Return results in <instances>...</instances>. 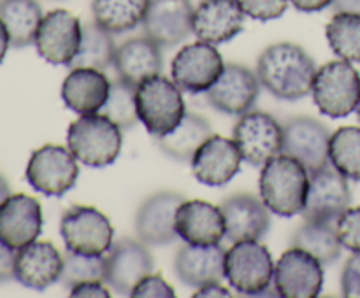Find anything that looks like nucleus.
<instances>
[{"mask_svg":"<svg viewBox=\"0 0 360 298\" xmlns=\"http://www.w3.org/2000/svg\"><path fill=\"white\" fill-rule=\"evenodd\" d=\"M316 70L311 56L292 42L269 46L257 62L260 86L281 100H299L311 93Z\"/></svg>","mask_w":360,"mask_h":298,"instance_id":"obj_1","label":"nucleus"},{"mask_svg":"<svg viewBox=\"0 0 360 298\" xmlns=\"http://www.w3.org/2000/svg\"><path fill=\"white\" fill-rule=\"evenodd\" d=\"M259 186L260 198L271 212L281 217H292L304 210L309 172L297 158L281 153L262 165Z\"/></svg>","mask_w":360,"mask_h":298,"instance_id":"obj_2","label":"nucleus"},{"mask_svg":"<svg viewBox=\"0 0 360 298\" xmlns=\"http://www.w3.org/2000/svg\"><path fill=\"white\" fill-rule=\"evenodd\" d=\"M122 144V128L101 112L81 114L67 132V146L86 167L102 168L115 163Z\"/></svg>","mask_w":360,"mask_h":298,"instance_id":"obj_3","label":"nucleus"},{"mask_svg":"<svg viewBox=\"0 0 360 298\" xmlns=\"http://www.w3.org/2000/svg\"><path fill=\"white\" fill-rule=\"evenodd\" d=\"M181 88L164 76H153L136 88L137 116L153 137H164L178 128L186 114Z\"/></svg>","mask_w":360,"mask_h":298,"instance_id":"obj_4","label":"nucleus"},{"mask_svg":"<svg viewBox=\"0 0 360 298\" xmlns=\"http://www.w3.org/2000/svg\"><path fill=\"white\" fill-rule=\"evenodd\" d=\"M225 279L248 297H280L276 290L271 291L274 259L259 241L232 242V248L225 252Z\"/></svg>","mask_w":360,"mask_h":298,"instance_id":"obj_5","label":"nucleus"},{"mask_svg":"<svg viewBox=\"0 0 360 298\" xmlns=\"http://www.w3.org/2000/svg\"><path fill=\"white\" fill-rule=\"evenodd\" d=\"M313 100L323 116L347 118L357 111L360 102V74L347 60L320 67L311 86Z\"/></svg>","mask_w":360,"mask_h":298,"instance_id":"obj_6","label":"nucleus"},{"mask_svg":"<svg viewBox=\"0 0 360 298\" xmlns=\"http://www.w3.org/2000/svg\"><path fill=\"white\" fill-rule=\"evenodd\" d=\"M60 233L67 251L84 256H104L112 248L115 228L95 207L74 205L63 212Z\"/></svg>","mask_w":360,"mask_h":298,"instance_id":"obj_7","label":"nucleus"},{"mask_svg":"<svg viewBox=\"0 0 360 298\" xmlns=\"http://www.w3.org/2000/svg\"><path fill=\"white\" fill-rule=\"evenodd\" d=\"M79 175V165L69 147L46 144L32 153L28 160V184L46 196H63L74 188Z\"/></svg>","mask_w":360,"mask_h":298,"instance_id":"obj_8","label":"nucleus"},{"mask_svg":"<svg viewBox=\"0 0 360 298\" xmlns=\"http://www.w3.org/2000/svg\"><path fill=\"white\" fill-rule=\"evenodd\" d=\"M232 139L238 144L243 161L253 167H262L283 153V126L262 111L245 112L232 130Z\"/></svg>","mask_w":360,"mask_h":298,"instance_id":"obj_9","label":"nucleus"},{"mask_svg":"<svg viewBox=\"0 0 360 298\" xmlns=\"http://www.w3.org/2000/svg\"><path fill=\"white\" fill-rule=\"evenodd\" d=\"M323 287V263L311 252L290 248L274 265V290L281 298H315Z\"/></svg>","mask_w":360,"mask_h":298,"instance_id":"obj_10","label":"nucleus"},{"mask_svg":"<svg viewBox=\"0 0 360 298\" xmlns=\"http://www.w3.org/2000/svg\"><path fill=\"white\" fill-rule=\"evenodd\" d=\"M81 37L79 18L65 9H55L44 14L34 44L39 56L51 65H70L79 51Z\"/></svg>","mask_w":360,"mask_h":298,"instance_id":"obj_11","label":"nucleus"},{"mask_svg":"<svg viewBox=\"0 0 360 298\" xmlns=\"http://www.w3.org/2000/svg\"><path fill=\"white\" fill-rule=\"evenodd\" d=\"M224 69V58L214 44L199 41L181 48L172 60L171 74L183 91L204 93L217 83Z\"/></svg>","mask_w":360,"mask_h":298,"instance_id":"obj_12","label":"nucleus"},{"mask_svg":"<svg viewBox=\"0 0 360 298\" xmlns=\"http://www.w3.org/2000/svg\"><path fill=\"white\" fill-rule=\"evenodd\" d=\"M352 191L348 179L334 167L319 168L309 174V189L302 217L306 221L336 223L338 217L350 207Z\"/></svg>","mask_w":360,"mask_h":298,"instance_id":"obj_13","label":"nucleus"},{"mask_svg":"<svg viewBox=\"0 0 360 298\" xmlns=\"http://www.w3.org/2000/svg\"><path fill=\"white\" fill-rule=\"evenodd\" d=\"M153 270V256L146 244L136 238H122L105 256V280L118 294H130L136 284Z\"/></svg>","mask_w":360,"mask_h":298,"instance_id":"obj_14","label":"nucleus"},{"mask_svg":"<svg viewBox=\"0 0 360 298\" xmlns=\"http://www.w3.org/2000/svg\"><path fill=\"white\" fill-rule=\"evenodd\" d=\"M206 93L207 102L217 111L231 116H243L255 105L260 93V81L257 72L248 67L229 63Z\"/></svg>","mask_w":360,"mask_h":298,"instance_id":"obj_15","label":"nucleus"},{"mask_svg":"<svg viewBox=\"0 0 360 298\" xmlns=\"http://www.w3.org/2000/svg\"><path fill=\"white\" fill-rule=\"evenodd\" d=\"M333 133L316 119L299 116L283 126V153L297 158L308 172L329 165V144Z\"/></svg>","mask_w":360,"mask_h":298,"instance_id":"obj_16","label":"nucleus"},{"mask_svg":"<svg viewBox=\"0 0 360 298\" xmlns=\"http://www.w3.org/2000/svg\"><path fill=\"white\" fill-rule=\"evenodd\" d=\"M243 156L234 139L211 135L190 160L192 172L199 182L206 186L227 184L241 170Z\"/></svg>","mask_w":360,"mask_h":298,"instance_id":"obj_17","label":"nucleus"},{"mask_svg":"<svg viewBox=\"0 0 360 298\" xmlns=\"http://www.w3.org/2000/svg\"><path fill=\"white\" fill-rule=\"evenodd\" d=\"M42 231V209L34 196L9 195L0 205V241L14 251L37 241Z\"/></svg>","mask_w":360,"mask_h":298,"instance_id":"obj_18","label":"nucleus"},{"mask_svg":"<svg viewBox=\"0 0 360 298\" xmlns=\"http://www.w3.org/2000/svg\"><path fill=\"white\" fill-rule=\"evenodd\" d=\"M174 228L179 238L193 245L220 244L227 231L220 207L204 200H183L176 210Z\"/></svg>","mask_w":360,"mask_h":298,"instance_id":"obj_19","label":"nucleus"},{"mask_svg":"<svg viewBox=\"0 0 360 298\" xmlns=\"http://www.w3.org/2000/svg\"><path fill=\"white\" fill-rule=\"evenodd\" d=\"M245 18L236 0H202L193 9L192 32L199 41L224 44L241 34Z\"/></svg>","mask_w":360,"mask_h":298,"instance_id":"obj_20","label":"nucleus"},{"mask_svg":"<svg viewBox=\"0 0 360 298\" xmlns=\"http://www.w3.org/2000/svg\"><path fill=\"white\" fill-rule=\"evenodd\" d=\"M220 209L225 217V238L229 242L260 241L269 231L271 210L262 198L239 193L225 198Z\"/></svg>","mask_w":360,"mask_h":298,"instance_id":"obj_21","label":"nucleus"},{"mask_svg":"<svg viewBox=\"0 0 360 298\" xmlns=\"http://www.w3.org/2000/svg\"><path fill=\"white\" fill-rule=\"evenodd\" d=\"M192 18L190 0H150L143 21L144 35L157 44L171 48L193 34Z\"/></svg>","mask_w":360,"mask_h":298,"instance_id":"obj_22","label":"nucleus"},{"mask_svg":"<svg viewBox=\"0 0 360 298\" xmlns=\"http://www.w3.org/2000/svg\"><path fill=\"white\" fill-rule=\"evenodd\" d=\"M63 256L51 242H37L18 249L14 259V279L25 287L44 291L60 280Z\"/></svg>","mask_w":360,"mask_h":298,"instance_id":"obj_23","label":"nucleus"},{"mask_svg":"<svg viewBox=\"0 0 360 298\" xmlns=\"http://www.w3.org/2000/svg\"><path fill=\"white\" fill-rule=\"evenodd\" d=\"M183 196L172 191H158L141 203L136 216V230L146 245L171 244L178 233L174 228L176 210Z\"/></svg>","mask_w":360,"mask_h":298,"instance_id":"obj_24","label":"nucleus"},{"mask_svg":"<svg viewBox=\"0 0 360 298\" xmlns=\"http://www.w3.org/2000/svg\"><path fill=\"white\" fill-rule=\"evenodd\" d=\"M174 270L178 279L190 287L220 283L225 277V251L220 244H186L176 255Z\"/></svg>","mask_w":360,"mask_h":298,"instance_id":"obj_25","label":"nucleus"},{"mask_svg":"<svg viewBox=\"0 0 360 298\" xmlns=\"http://www.w3.org/2000/svg\"><path fill=\"white\" fill-rule=\"evenodd\" d=\"M111 83L105 74L90 67H77L69 72L62 84V98L70 111L77 114L101 112L108 100Z\"/></svg>","mask_w":360,"mask_h":298,"instance_id":"obj_26","label":"nucleus"},{"mask_svg":"<svg viewBox=\"0 0 360 298\" xmlns=\"http://www.w3.org/2000/svg\"><path fill=\"white\" fill-rule=\"evenodd\" d=\"M162 46L148 35L132 37L116 48L115 65L120 79L139 86L143 81L158 76L162 70Z\"/></svg>","mask_w":360,"mask_h":298,"instance_id":"obj_27","label":"nucleus"},{"mask_svg":"<svg viewBox=\"0 0 360 298\" xmlns=\"http://www.w3.org/2000/svg\"><path fill=\"white\" fill-rule=\"evenodd\" d=\"M213 135L211 125L199 114L186 112L178 128L164 137H155V144L162 153L176 161H190L195 151Z\"/></svg>","mask_w":360,"mask_h":298,"instance_id":"obj_28","label":"nucleus"},{"mask_svg":"<svg viewBox=\"0 0 360 298\" xmlns=\"http://www.w3.org/2000/svg\"><path fill=\"white\" fill-rule=\"evenodd\" d=\"M42 14L37 0H2L0 2V20L9 32L13 48H27L34 44L41 25Z\"/></svg>","mask_w":360,"mask_h":298,"instance_id":"obj_29","label":"nucleus"},{"mask_svg":"<svg viewBox=\"0 0 360 298\" xmlns=\"http://www.w3.org/2000/svg\"><path fill=\"white\" fill-rule=\"evenodd\" d=\"M150 0H91L94 21L109 34H123L143 25Z\"/></svg>","mask_w":360,"mask_h":298,"instance_id":"obj_30","label":"nucleus"},{"mask_svg":"<svg viewBox=\"0 0 360 298\" xmlns=\"http://www.w3.org/2000/svg\"><path fill=\"white\" fill-rule=\"evenodd\" d=\"M292 244L311 252L323 265L336 262L343 249L338 237L336 223L327 221H304L292 237Z\"/></svg>","mask_w":360,"mask_h":298,"instance_id":"obj_31","label":"nucleus"},{"mask_svg":"<svg viewBox=\"0 0 360 298\" xmlns=\"http://www.w3.org/2000/svg\"><path fill=\"white\" fill-rule=\"evenodd\" d=\"M116 55V46L112 34L98 27L95 21L83 25V37H81L79 51L72 60L70 67H90V69L105 70L112 65Z\"/></svg>","mask_w":360,"mask_h":298,"instance_id":"obj_32","label":"nucleus"},{"mask_svg":"<svg viewBox=\"0 0 360 298\" xmlns=\"http://www.w3.org/2000/svg\"><path fill=\"white\" fill-rule=\"evenodd\" d=\"M330 49L352 63H360V14L336 13L326 27Z\"/></svg>","mask_w":360,"mask_h":298,"instance_id":"obj_33","label":"nucleus"},{"mask_svg":"<svg viewBox=\"0 0 360 298\" xmlns=\"http://www.w3.org/2000/svg\"><path fill=\"white\" fill-rule=\"evenodd\" d=\"M329 161L350 181H360V128L343 126L330 135Z\"/></svg>","mask_w":360,"mask_h":298,"instance_id":"obj_34","label":"nucleus"},{"mask_svg":"<svg viewBox=\"0 0 360 298\" xmlns=\"http://www.w3.org/2000/svg\"><path fill=\"white\" fill-rule=\"evenodd\" d=\"M136 88L137 86L123 79L115 81L109 88L108 100H105L104 107L101 109V114L111 119L122 130L132 128L139 121L136 104Z\"/></svg>","mask_w":360,"mask_h":298,"instance_id":"obj_35","label":"nucleus"},{"mask_svg":"<svg viewBox=\"0 0 360 298\" xmlns=\"http://www.w3.org/2000/svg\"><path fill=\"white\" fill-rule=\"evenodd\" d=\"M84 280H105V256H84L67 251L60 283L72 287Z\"/></svg>","mask_w":360,"mask_h":298,"instance_id":"obj_36","label":"nucleus"},{"mask_svg":"<svg viewBox=\"0 0 360 298\" xmlns=\"http://www.w3.org/2000/svg\"><path fill=\"white\" fill-rule=\"evenodd\" d=\"M341 245L352 252H360V207H348L336 221Z\"/></svg>","mask_w":360,"mask_h":298,"instance_id":"obj_37","label":"nucleus"},{"mask_svg":"<svg viewBox=\"0 0 360 298\" xmlns=\"http://www.w3.org/2000/svg\"><path fill=\"white\" fill-rule=\"evenodd\" d=\"M243 13L257 21H271L283 16L290 0H236Z\"/></svg>","mask_w":360,"mask_h":298,"instance_id":"obj_38","label":"nucleus"},{"mask_svg":"<svg viewBox=\"0 0 360 298\" xmlns=\"http://www.w3.org/2000/svg\"><path fill=\"white\" fill-rule=\"evenodd\" d=\"M130 297L134 298H174L176 293L171 284L160 273H148L136 284Z\"/></svg>","mask_w":360,"mask_h":298,"instance_id":"obj_39","label":"nucleus"},{"mask_svg":"<svg viewBox=\"0 0 360 298\" xmlns=\"http://www.w3.org/2000/svg\"><path fill=\"white\" fill-rule=\"evenodd\" d=\"M341 293L347 298H360V252L347 259L341 272Z\"/></svg>","mask_w":360,"mask_h":298,"instance_id":"obj_40","label":"nucleus"},{"mask_svg":"<svg viewBox=\"0 0 360 298\" xmlns=\"http://www.w3.org/2000/svg\"><path fill=\"white\" fill-rule=\"evenodd\" d=\"M104 280H84V283L76 284L70 287V297L81 298V297H91V298H109V290L104 286Z\"/></svg>","mask_w":360,"mask_h":298,"instance_id":"obj_41","label":"nucleus"},{"mask_svg":"<svg viewBox=\"0 0 360 298\" xmlns=\"http://www.w3.org/2000/svg\"><path fill=\"white\" fill-rule=\"evenodd\" d=\"M14 259L16 251L0 241V284L14 279Z\"/></svg>","mask_w":360,"mask_h":298,"instance_id":"obj_42","label":"nucleus"},{"mask_svg":"<svg viewBox=\"0 0 360 298\" xmlns=\"http://www.w3.org/2000/svg\"><path fill=\"white\" fill-rule=\"evenodd\" d=\"M290 4L301 13H319L333 6V0H290Z\"/></svg>","mask_w":360,"mask_h":298,"instance_id":"obj_43","label":"nucleus"},{"mask_svg":"<svg viewBox=\"0 0 360 298\" xmlns=\"http://www.w3.org/2000/svg\"><path fill=\"white\" fill-rule=\"evenodd\" d=\"M193 297L197 298H210V297H231L227 287L221 286L220 283H210L206 286L197 287V291L193 293Z\"/></svg>","mask_w":360,"mask_h":298,"instance_id":"obj_44","label":"nucleus"},{"mask_svg":"<svg viewBox=\"0 0 360 298\" xmlns=\"http://www.w3.org/2000/svg\"><path fill=\"white\" fill-rule=\"evenodd\" d=\"M333 9L336 13L360 14V0H333Z\"/></svg>","mask_w":360,"mask_h":298,"instance_id":"obj_45","label":"nucleus"},{"mask_svg":"<svg viewBox=\"0 0 360 298\" xmlns=\"http://www.w3.org/2000/svg\"><path fill=\"white\" fill-rule=\"evenodd\" d=\"M9 46H11L9 32H7L6 25L2 23V20H0V63H2L4 58H6Z\"/></svg>","mask_w":360,"mask_h":298,"instance_id":"obj_46","label":"nucleus"},{"mask_svg":"<svg viewBox=\"0 0 360 298\" xmlns=\"http://www.w3.org/2000/svg\"><path fill=\"white\" fill-rule=\"evenodd\" d=\"M11 195V188H9V182L6 181L2 174H0V205H2L4 200Z\"/></svg>","mask_w":360,"mask_h":298,"instance_id":"obj_47","label":"nucleus"},{"mask_svg":"<svg viewBox=\"0 0 360 298\" xmlns=\"http://www.w3.org/2000/svg\"><path fill=\"white\" fill-rule=\"evenodd\" d=\"M357 118H359V121H360V102H359V105H357Z\"/></svg>","mask_w":360,"mask_h":298,"instance_id":"obj_48","label":"nucleus"}]
</instances>
